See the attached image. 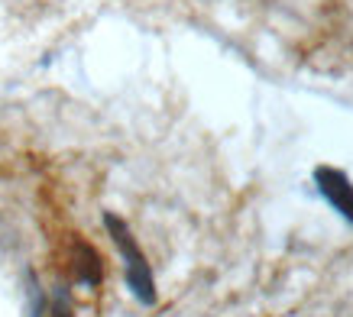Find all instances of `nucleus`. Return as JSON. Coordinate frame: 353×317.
<instances>
[{
  "label": "nucleus",
  "mask_w": 353,
  "mask_h": 317,
  "mask_svg": "<svg viewBox=\"0 0 353 317\" xmlns=\"http://www.w3.org/2000/svg\"><path fill=\"white\" fill-rule=\"evenodd\" d=\"M104 227H108L110 240L117 246L120 259H123V278H127L130 295L137 298L143 307H152L159 301V292H156V275H152V265L146 259V253L139 249L137 236L127 227L123 217H117L114 211H104Z\"/></svg>",
  "instance_id": "1"
},
{
  "label": "nucleus",
  "mask_w": 353,
  "mask_h": 317,
  "mask_svg": "<svg viewBox=\"0 0 353 317\" xmlns=\"http://www.w3.org/2000/svg\"><path fill=\"white\" fill-rule=\"evenodd\" d=\"M314 188L324 201L331 204V211H337L343 221L353 227V181L350 175L337 165H318L314 169Z\"/></svg>",
  "instance_id": "2"
},
{
  "label": "nucleus",
  "mask_w": 353,
  "mask_h": 317,
  "mask_svg": "<svg viewBox=\"0 0 353 317\" xmlns=\"http://www.w3.org/2000/svg\"><path fill=\"white\" fill-rule=\"evenodd\" d=\"M72 269H75V282H81V285H88V288L101 285V278H104L101 256H97V249L91 243H85V240H75V243H72Z\"/></svg>",
  "instance_id": "3"
},
{
  "label": "nucleus",
  "mask_w": 353,
  "mask_h": 317,
  "mask_svg": "<svg viewBox=\"0 0 353 317\" xmlns=\"http://www.w3.org/2000/svg\"><path fill=\"white\" fill-rule=\"evenodd\" d=\"M49 317H75L72 314V301H68V295H65V288L59 292V295L52 298V307H49Z\"/></svg>",
  "instance_id": "4"
}]
</instances>
